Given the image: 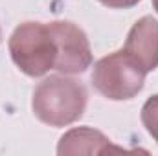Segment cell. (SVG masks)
<instances>
[{"mask_svg": "<svg viewBox=\"0 0 158 156\" xmlns=\"http://www.w3.org/2000/svg\"><path fill=\"white\" fill-rule=\"evenodd\" d=\"M86 88L68 76H50L33 90L31 110L35 117L50 127H66L83 117L86 109Z\"/></svg>", "mask_w": 158, "mask_h": 156, "instance_id": "1", "label": "cell"}, {"mask_svg": "<svg viewBox=\"0 0 158 156\" xmlns=\"http://www.w3.org/2000/svg\"><path fill=\"white\" fill-rule=\"evenodd\" d=\"M7 50L15 66L28 77H42L55 70L57 42L50 22H22L7 40Z\"/></svg>", "mask_w": 158, "mask_h": 156, "instance_id": "2", "label": "cell"}, {"mask_svg": "<svg viewBox=\"0 0 158 156\" xmlns=\"http://www.w3.org/2000/svg\"><path fill=\"white\" fill-rule=\"evenodd\" d=\"M90 81L103 97L127 101L143 90L145 72L123 50H118L94 63Z\"/></svg>", "mask_w": 158, "mask_h": 156, "instance_id": "3", "label": "cell"}, {"mask_svg": "<svg viewBox=\"0 0 158 156\" xmlns=\"http://www.w3.org/2000/svg\"><path fill=\"white\" fill-rule=\"evenodd\" d=\"M50 28L57 42L55 70L64 76L86 72L92 66V48L86 33L70 20H53Z\"/></svg>", "mask_w": 158, "mask_h": 156, "instance_id": "4", "label": "cell"}, {"mask_svg": "<svg viewBox=\"0 0 158 156\" xmlns=\"http://www.w3.org/2000/svg\"><path fill=\"white\" fill-rule=\"evenodd\" d=\"M145 74L158 68V20L151 15L132 24L121 48Z\"/></svg>", "mask_w": 158, "mask_h": 156, "instance_id": "5", "label": "cell"}, {"mask_svg": "<svg viewBox=\"0 0 158 156\" xmlns=\"http://www.w3.org/2000/svg\"><path fill=\"white\" fill-rule=\"evenodd\" d=\"M109 151H121L112 142L92 127H76L64 132L57 143V154H103Z\"/></svg>", "mask_w": 158, "mask_h": 156, "instance_id": "6", "label": "cell"}, {"mask_svg": "<svg viewBox=\"0 0 158 156\" xmlns=\"http://www.w3.org/2000/svg\"><path fill=\"white\" fill-rule=\"evenodd\" d=\"M142 123L145 127V130L149 132V136L158 143V94L151 96L143 107H142Z\"/></svg>", "mask_w": 158, "mask_h": 156, "instance_id": "7", "label": "cell"}, {"mask_svg": "<svg viewBox=\"0 0 158 156\" xmlns=\"http://www.w3.org/2000/svg\"><path fill=\"white\" fill-rule=\"evenodd\" d=\"M98 2L109 9H131L142 0H98Z\"/></svg>", "mask_w": 158, "mask_h": 156, "instance_id": "8", "label": "cell"}, {"mask_svg": "<svg viewBox=\"0 0 158 156\" xmlns=\"http://www.w3.org/2000/svg\"><path fill=\"white\" fill-rule=\"evenodd\" d=\"M153 7H155V11L158 13V0H153Z\"/></svg>", "mask_w": 158, "mask_h": 156, "instance_id": "9", "label": "cell"}, {"mask_svg": "<svg viewBox=\"0 0 158 156\" xmlns=\"http://www.w3.org/2000/svg\"><path fill=\"white\" fill-rule=\"evenodd\" d=\"M0 40H2V28H0Z\"/></svg>", "mask_w": 158, "mask_h": 156, "instance_id": "10", "label": "cell"}]
</instances>
